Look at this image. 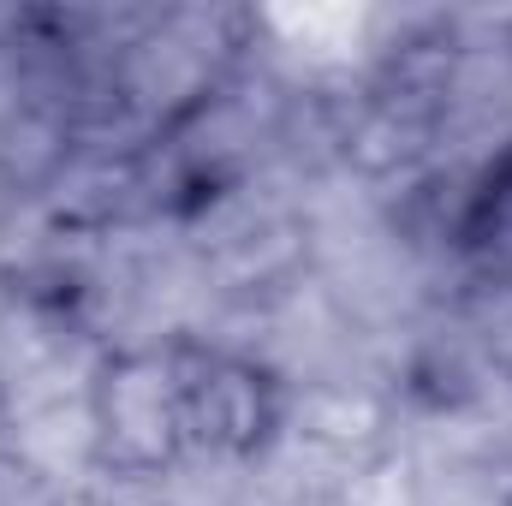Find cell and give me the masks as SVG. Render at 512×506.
I'll list each match as a JSON object with an SVG mask.
<instances>
[{
	"label": "cell",
	"instance_id": "8",
	"mask_svg": "<svg viewBox=\"0 0 512 506\" xmlns=\"http://www.w3.org/2000/svg\"><path fill=\"white\" fill-rule=\"evenodd\" d=\"M245 483H251V453L185 441L161 471L143 477V495L149 506H239Z\"/></svg>",
	"mask_w": 512,
	"mask_h": 506
},
{
	"label": "cell",
	"instance_id": "5",
	"mask_svg": "<svg viewBox=\"0 0 512 506\" xmlns=\"http://www.w3.org/2000/svg\"><path fill=\"white\" fill-rule=\"evenodd\" d=\"M185 376V441L227 447V453H262V441L280 429V381L245 358H209L197 346H179Z\"/></svg>",
	"mask_w": 512,
	"mask_h": 506
},
{
	"label": "cell",
	"instance_id": "4",
	"mask_svg": "<svg viewBox=\"0 0 512 506\" xmlns=\"http://www.w3.org/2000/svg\"><path fill=\"white\" fill-rule=\"evenodd\" d=\"M96 417H102V465L149 477L185 447V376L179 346L173 352H131L108 358L96 381Z\"/></svg>",
	"mask_w": 512,
	"mask_h": 506
},
{
	"label": "cell",
	"instance_id": "3",
	"mask_svg": "<svg viewBox=\"0 0 512 506\" xmlns=\"http://www.w3.org/2000/svg\"><path fill=\"white\" fill-rule=\"evenodd\" d=\"M108 370L102 340L54 298L6 292L0 304V423L96 399V381Z\"/></svg>",
	"mask_w": 512,
	"mask_h": 506
},
{
	"label": "cell",
	"instance_id": "6",
	"mask_svg": "<svg viewBox=\"0 0 512 506\" xmlns=\"http://www.w3.org/2000/svg\"><path fill=\"white\" fill-rule=\"evenodd\" d=\"M280 435H298L334 459L370 465L393 441V393L364 381H310L280 393Z\"/></svg>",
	"mask_w": 512,
	"mask_h": 506
},
{
	"label": "cell",
	"instance_id": "7",
	"mask_svg": "<svg viewBox=\"0 0 512 506\" xmlns=\"http://www.w3.org/2000/svg\"><path fill=\"white\" fill-rule=\"evenodd\" d=\"M0 441L12 447V459L24 471H36L60 495L102 471L96 399H72V405H48V411H30V417H12V423H0Z\"/></svg>",
	"mask_w": 512,
	"mask_h": 506
},
{
	"label": "cell",
	"instance_id": "9",
	"mask_svg": "<svg viewBox=\"0 0 512 506\" xmlns=\"http://www.w3.org/2000/svg\"><path fill=\"white\" fill-rule=\"evenodd\" d=\"M60 506H149L143 495V477H126V471H96V477H84L78 489H66Z\"/></svg>",
	"mask_w": 512,
	"mask_h": 506
},
{
	"label": "cell",
	"instance_id": "2",
	"mask_svg": "<svg viewBox=\"0 0 512 506\" xmlns=\"http://www.w3.org/2000/svg\"><path fill=\"white\" fill-rule=\"evenodd\" d=\"M256 12L233 6H155L149 30L120 60V108L149 131H173L185 114H197L215 84L251 54Z\"/></svg>",
	"mask_w": 512,
	"mask_h": 506
},
{
	"label": "cell",
	"instance_id": "1",
	"mask_svg": "<svg viewBox=\"0 0 512 506\" xmlns=\"http://www.w3.org/2000/svg\"><path fill=\"white\" fill-rule=\"evenodd\" d=\"M185 245L203 262L209 286L221 298H268L286 280L310 268L304 239V179L286 161H268L262 173L203 191V203L185 209Z\"/></svg>",
	"mask_w": 512,
	"mask_h": 506
},
{
	"label": "cell",
	"instance_id": "10",
	"mask_svg": "<svg viewBox=\"0 0 512 506\" xmlns=\"http://www.w3.org/2000/svg\"><path fill=\"white\" fill-rule=\"evenodd\" d=\"M0 197H6V185H0Z\"/></svg>",
	"mask_w": 512,
	"mask_h": 506
},
{
	"label": "cell",
	"instance_id": "11",
	"mask_svg": "<svg viewBox=\"0 0 512 506\" xmlns=\"http://www.w3.org/2000/svg\"><path fill=\"white\" fill-rule=\"evenodd\" d=\"M0 286H6V280H0Z\"/></svg>",
	"mask_w": 512,
	"mask_h": 506
}]
</instances>
